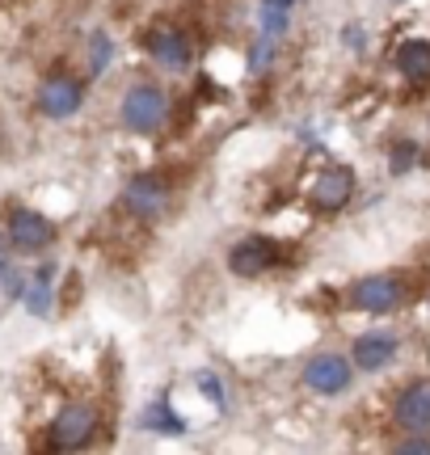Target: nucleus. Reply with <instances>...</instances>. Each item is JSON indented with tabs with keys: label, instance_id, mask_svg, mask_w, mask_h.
<instances>
[{
	"label": "nucleus",
	"instance_id": "9d476101",
	"mask_svg": "<svg viewBox=\"0 0 430 455\" xmlns=\"http://www.w3.org/2000/svg\"><path fill=\"white\" fill-rule=\"evenodd\" d=\"M144 43H148L152 60L161 68H169V72H182V68L190 64V43H186V34L173 30V26H156Z\"/></svg>",
	"mask_w": 430,
	"mask_h": 455
},
{
	"label": "nucleus",
	"instance_id": "f3484780",
	"mask_svg": "<svg viewBox=\"0 0 430 455\" xmlns=\"http://www.w3.org/2000/svg\"><path fill=\"white\" fill-rule=\"evenodd\" d=\"M270 55H275V38H270V34H262V43H258V47H253V55H249V68H253V72H262V68L270 64Z\"/></svg>",
	"mask_w": 430,
	"mask_h": 455
},
{
	"label": "nucleus",
	"instance_id": "1a4fd4ad",
	"mask_svg": "<svg viewBox=\"0 0 430 455\" xmlns=\"http://www.w3.org/2000/svg\"><path fill=\"white\" fill-rule=\"evenodd\" d=\"M84 101V89L81 81H72V76H51L43 89H38V106L47 118H68V114H76Z\"/></svg>",
	"mask_w": 430,
	"mask_h": 455
},
{
	"label": "nucleus",
	"instance_id": "20e7f679",
	"mask_svg": "<svg viewBox=\"0 0 430 455\" xmlns=\"http://www.w3.org/2000/svg\"><path fill=\"white\" fill-rule=\"evenodd\" d=\"M275 261H279V244L266 241V236H245L241 244H232L228 249V270L232 275H241V278L266 275Z\"/></svg>",
	"mask_w": 430,
	"mask_h": 455
},
{
	"label": "nucleus",
	"instance_id": "f257e3e1",
	"mask_svg": "<svg viewBox=\"0 0 430 455\" xmlns=\"http://www.w3.org/2000/svg\"><path fill=\"white\" fill-rule=\"evenodd\" d=\"M123 127L127 131H139V135H148V131H156L161 123H165L169 114V98L165 89H156V84H135V89H127V98H123Z\"/></svg>",
	"mask_w": 430,
	"mask_h": 455
},
{
	"label": "nucleus",
	"instance_id": "4468645a",
	"mask_svg": "<svg viewBox=\"0 0 430 455\" xmlns=\"http://www.w3.org/2000/svg\"><path fill=\"white\" fill-rule=\"evenodd\" d=\"M144 426H148L152 435H182L186 426H182V418L169 409V401L161 396V401H152L148 405V413H144Z\"/></svg>",
	"mask_w": 430,
	"mask_h": 455
},
{
	"label": "nucleus",
	"instance_id": "a211bd4d",
	"mask_svg": "<svg viewBox=\"0 0 430 455\" xmlns=\"http://www.w3.org/2000/svg\"><path fill=\"white\" fill-rule=\"evenodd\" d=\"M410 164H414V148H410V144L397 148V152H393V173H401V169H410Z\"/></svg>",
	"mask_w": 430,
	"mask_h": 455
},
{
	"label": "nucleus",
	"instance_id": "0eeeda50",
	"mask_svg": "<svg viewBox=\"0 0 430 455\" xmlns=\"http://www.w3.org/2000/svg\"><path fill=\"white\" fill-rule=\"evenodd\" d=\"M308 195H313V203L321 212H338V207H346L350 195H354V173H350L346 164H333V169H325V173L313 181Z\"/></svg>",
	"mask_w": 430,
	"mask_h": 455
},
{
	"label": "nucleus",
	"instance_id": "7ed1b4c3",
	"mask_svg": "<svg viewBox=\"0 0 430 455\" xmlns=\"http://www.w3.org/2000/svg\"><path fill=\"white\" fill-rule=\"evenodd\" d=\"M350 379H354V358H342V355H316L304 367V384L313 392H321V396L346 392Z\"/></svg>",
	"mask_w": 430,
	"mask_h": 455
},
{
	"label": "nucleus",
	"instance_id": "ddd939ff",
	"mask_svg": "<svg viewBox=\"0 0 430 455\" xmlns=\"http://www.w3.org/2000/svg\"><path fill=\"white\" fill-rule=\"evenodd\" d=\"M393 60H397V72L410 84H426L430 81V43L426 38H410V43H401Z\"/></svg>",
	"mask_w": 430,
	"mask_h": 455
},
{
	"label": "nucleus",
	"instance_id": "6ab92c4d",
	"mask_svg": "<svg viewBox=\"0 0 430 455\" xmlns=\"http://www.w3.org/2000/svg\"><path fill=\"white\" fill-rule=\"evenodd\" d=\"M401 451H422V455H430V439H405V443H401Z\"/></svg>",
	"mask_w": 430,
	"mask_h": 455
},
{
	"label": "nucleus",
	"instance_id": "423d86ee",
	"mask_svg": "<svg viewBox=\"0 0 430 455\" xmlns=\"http://www.w3.org/2000/svg\"><path fill=\"white\" fill-rule=\"evenodd\" d=\"M93 430H98L93 405H68L64 413L55 418V426H51V443L64 447V451H72V447H84V443L93 439Z\"/></svg>",
	"mask_w": 430,
	"mask_h": 455
},
{
	"label": "nucleus",
	"instance_id": "dca6fc26",
	"mask_svg": "<svg viewBox=\"0 0 430 455\" xmlns=\"http://www.w3.org/2000/svg\"><path fill=\"white\" fill-rule=\"evenodd\" d=\"M106 64H110V38L93 34V43H89V72L98 76V72H106Z\"/></svg>",
	"mask_w": 430,
	"mask_h": 455
},
{
	"label": "nucleus",
	"instance_id": "f03ea898",
	"mask_svg": "<svg viewBox=\"0 0 430 455\" xmlns=\"http://www.w3.org/2000/svg\"><path fill=\"white\" fill-rule=\"evenodd\" d=\"M350 304L363 312H393L405 304V283H401L397 275H371V278H363V283H354Z\"/></svg>",
	"mask_w": 430,
	"mask_h": 455
},
{
	"label": "nucleus",
	"instance_id": "f8f14e48",
	"mask_svg": "<svg viewBox=\"0 0 430 455\" xmlns=\"http://www.w3.org/2000/svg\"><path fill=\"white\" fill-rule=\"evenodd\" d=\"M350 358H354V367H363V371H380V367H388V363L397 358V338H393V333H367V338L354 341Z\"/></svg>",
	"mask_w": 430,
	"mask_h": 455
},
{
	"label": "nucleus",
	"instance_id": "9b49d317",
	"mask_svg": "<svg viewBox=\"0 0 430 455\" xmlns=\"http://www.w3.org/2000/svg\"><path fill=\"white\" fill-rule=\"evenodd\" d=\"M9 236H13L17 249L34 253V249H47L51 236H55V228H51L47 215H38V212H30V207H21V212L9 215Z\"/></svg>",
	"mask_w": 430,
	"mask_h": 455
},
{
	"label": "nucleus",
	"instance_id": "39448f33",
	"mask_svg": "<svg viewBox=\"0 0 430 455\" xmlns=\"http://www.w3.org/2000/svg\"><path fill=\"white\" fill-rule=\"evenodd\" d=\"M169 203V186L156 173H139V178L127 181V190H123V207L139 220H152V215H161Z\"/></svg>",
	"mask_w": 430,
	"mask_h": 455
},
{
	"label": "nucleus",
	"instance_id": "6e6552de",
	"mask_svg": "<svg viewBox=\"0 0 430 455\" xmlns=\"http://www.w3.org/2000/svg\"><path fill=\"white\" fill-rule=\"evenodd\" d=\"M397 422L410 435H426L430 430V379H414L397 396Z\"/></svg>",
	"mask_w": 430,
	"mask_h": 455
},
{
	"label": "nucleus",
	"instance_id": "2eb2a0df",
	"mask_svg": "<svg viewBox=\"0 0 430 455\" xmlns=\"http://www.w3.org/2000/svg\"><path fill=\"white\" fill-rule=\"evenodd\" d=\"M26 304H30L34 316H47V308H51V287H47V275H38V278L30 283V291H26Z\"/></svg>",
	"mask_w": 430,
	"mask_h": 455
},
{
	"label": "nucleus",
	"instance_id": "aec40b11",
	"mask_svg": "<svg viewBox=\"0 0 430 455\" xmlns=\"http://www.w3.org/2000/svg\"><path fill=\"white\" fill-rule=\"evenodd\" d=\"M266 4H275V9H291L296 0H266Z\"/></svg>",
	"mask_w": 430,
	"mask_h": 455
}]
</instances>
